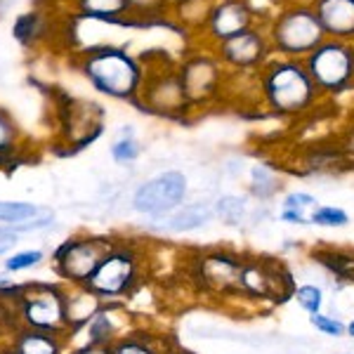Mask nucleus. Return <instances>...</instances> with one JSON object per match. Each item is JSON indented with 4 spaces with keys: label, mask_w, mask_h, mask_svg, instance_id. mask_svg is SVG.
<instances>
[{
    "label": "nucleus",
    "mask_w": 354,
    "mask_h": 354,
    "mask_svg": "<svg viewBox=\"0 0 354 354\" xmlns=\"http://www.w3.org/2000/svg\"><path fill=\"white\" fill-rule=\"evenodd\" d=\"M258 83L270 109L288 116L307 111L319 97V88L302 59L272 57L258 71Z\"/></svg>",
    "instance_id": "1"
},
{
    "label": "nucleus",
    "mask_w": 354,
    "mask_h": 354,
    "mask_svg": "<svg viewBox=\"0 0 354 354\" xmlns=\"http://www.w3.org/2000/svg\"><path fill=\"white\" fill-rule=\"evenodd\" d=\"M267 36L277 57L305 59L326 41L312 0H290L267 19Z\"/></svg>",
    "instance_id": "2"
},
{
    "label": "nucleus",
    "mask_w": 354,
    "mask_h": 354,
    "mask_svg": "<svg viewBox=\"0 0 354 354\" xmlns=\"http://www.w3.org/2000/svg\"><path fill=\"white\" fill-rule=\"evenodd\" d=\"M85 73L97 90L111 97H133L142 81V68L137 62L118 48L90 50Z\"/></svg>",
    "instance_id": "3"
},
{
    "label": "nucleus",
    "mask_w": 354,
    "mask_h": 354,
    "mask_svg": "<svg viewBox=\"0 0 354 354\" xmlns=\"http://www.w3.org/2000/svg\"><path fill=\"white\" fill-rule=\"evenodd\" d=\"M302 62L319 93H342L354 85V43L326 38Z\"/></svg>",
    "instance_id": "4"
},
{
    "label": "nucleus",
    "mask_w": 354,
    "mask_h": 354,
    "mask_svg": "<svg viewBox=\"0 0 354 354\" xmlns=\"http://www.w3.org/2000/svg\"><path fill=\"white\" fill-rule=\"evenodd\" d=\"M213 50H215V55H218V59L222 62V66L232 68V71H241V73L260 71L274 55L270 36H267V24H258V26L248 28V31L220 43L218 48H213Z\"/></svg>",
    "instance_id": "5"
},
{
    "label": "nucleus",
    "mask_w": 354,
    "mask_h": 354,
    "mask_svg": "<svg viewBox=\"0 0 354 354\" xmlns=\"http://www.w3.org/2000/svg\"><path fill=\"white\" fill-rule=\"evenodd\" d=\"M258 24H267V21L260 19L258 12L250 8L248 0H218L203 31L208 43L213 48H218L220 43L230 41V38Z\"/></svg>",
    "instance_id": "6"
},
{
    "label": "nucleus",
    "mask_w": 354,
    "mask_h": 354,
    "mask_svg": "<svg viewBox=\"0 0 354 354\" xmlns=\"http://www.w3.org/2000/svg\"><path fill=\"white\" fill-rule=\"evenodd\" d=\"M180 81L189 102L208 100V97H213L222 88L225 66H222V62L218 59V55L196 53L182 64Z\"/></svg>",
    "instance_id": "7"
},
{
    "label": "nucleus",
    "mask_w": 354,
    "mask_h": 354,
    "mask_svg": "<svg viewBox=\"0 0 354 354\" xmlns=\"http://www.w3.org/2000/svg\"><path fill=\"white\" fill-rule=\"evenodd\" d=\"M185 192H187V180L182 173H163L153 180L145 182L140 189L135 192V210L140 213H147V215H163L168 210L177 208V203L185 198Z\"/></svg>",
    "instance_id": "8"
},
{
    "label": "nucleus",
    "mask_w": 354,
    "mask_h": 354,
    "mask_svg": "<svg viewBox=\"0 0 354 354\" xmlns=\"http://www.w3.org/2000/svg\"><path fill=\"white\" fill-rule=\"evenodd\" d=\"M326 38L354 43V0H312Z\"/></svg>",
    "instance_id": "9"
},
{
    "label": "nucleus",
    "mask_w": 354,
    "mask_h": 354,
    "mask_svg": "<svg viewBox=\"0 0 354 354\" xmlns=\"http://www.w3.org/2000/svg\"><path fill=\"white\" fill-rule=\"evenodd\" d=\"M102 250L97 243L83 241V243H68L59 253V265L62 272L71 279H90L97 272V267L102 265Z\"/></svg>",
    "instance_id": "10"
},
{
    "label": "nucleus",
    "mask_w": 354,
    "mask_h": 354,
    "mask_svg": "<svg viewBox=\"0 0 354 354\" xmlns=\"http://www.w3.org/2000/svg\"><path fill=\"white\" fill-rule=\"evenodd\" d=\"M130 277H133V260L125 253H113L102 260L97 272L90 277V286L100 293H118L128 286Z\"/></svg>",
    "instance_id": "11"
},
{
    "label": "nucleus",
    "mask_w": 354,
    "mask_h": 354,
    "mask_svg": "<svg viewBox=\"0 0 354 354\" xmlns=\"http://www.w3.org/2000/svg\"><path fill=\"white\" fill-rule=\"evenodd\" d=\"M24 317L28 324H33L38 328H55L64 319V307H62V300L53 290H43V293L26 300Z\"/></svg>",
    "instance_id": "12"
},
{
    "label": "nucleus",
    "mask_w": 354,
    "mask_h": 354,
    "mask_svg": "<svg viewBox=\"0 0 354 354\" xmlns=\"http://www.w3.org/2000/svg\"><path fill=\"white\" fill-rule=\"evenodd\" d=\"M81 10L85 17L95 19H118L133 12L128 0H81Z\"/></svg>",
    "instance_id": "13"
},
{
    "label": "nucleus",
    "mask_w": 354,
    "mask_h": 354,
    "mask_svg": "<svg viewBox=\"0 0 354 354\" xmlns=\"http://www.w3.org/2000/svg\"><path fill=\"white\" fill-rule=\"evenodd\" d=\"M210 218H213V213H210V208H205V205H201V203L187 205V208L177 210L173 218L168 220V230L189 232V230H196V227H201L203 222H208Z\"/></svg>",
    "instance_id": "14"
},
{
    "label": "nucleus",
    "mask_w": 354,
    "mask_h": 354,
    "mask_svg": "<svg viewBox=\"0 0 354 354\" xmlns=\"http://www.w3.org/2000/svg\"><path fill=\"white\" fill-rule=\"evenodd\" d=\"M250 189L260 198H267L277 192V180H274V173L267 165H253V170H250Z\"/></svg>",
    "instance_id": "15"
},
{
    "label": "nucleus",
    "mask_w": 354,
    "mask_h": 354,
    "mask_svg": "<svg viewBox=\"0 0 354 354\" xmlns=\"http://www.w3.org/2000/svg\"><path fill=\"white\" fill-rule=\"evenodd\" d=\"M43 210H38L31 203H15V201H0V220L3 222H24L31 220L36 215H41Z\"/></svg>",
    "instance_id": "16"
},
{
    "label": "nucleus",
    "mask_w": 354,
    "mask_h": 354,
    "mask_svg": "<svg viewBox=\"0 0 354 354\" xmlns=\"http://www.w3.org/2000/svg\"><path fill=\"white\" fill-rule=\"evenodd\" d=\"M19 354H57V345L45 335L28 333L19 340Z\"/></svg>",
    "instance_id": "17"
},
{
    "label": "nucleus",
    "mask_w": 354,
    "mask_h": 354,
    "mask_svg": "<svg viewBox=\"0 0 354 354\" xmlns=\"http://www.w3.org/2000/svg\"><path fill=\"white\" fill-rule=\"evenodd\" d=\"M347 213L340 208H328V205H324V208H317L314 213L310 215V222L314 225H322V227H342L347 225Z\"/></svg>",
    "instance_id": "18"
},
{
    "label": "nucleus",
    "mask_w": 354,
    "mask_h": 354,
    "mask_svg": "<svg viewBox=\"0 0 354 354\" xmlns=\"http://www.w3.org/2000/svg\"><path fill=\"white\" fill-rule=\"evenodd\" d=\"M218 213L222 215V220L230 222V225H239L245 215V205L241 198H236V196H222L218 201Z\"/></svg>",
    "instance_id": "19"
},
{
    "label": "nucleus",
    "mask_w": 354,
    "mask_h": 354,
    "mask_svg": "<svg viewBox=\"0 0 354 354\" xmlns=\"http://www.w3.org/2000/svg\"><path fill=\"white\" fill-rule=\"evenodd\" d=\"M137 153H140V147H137L133 133H125L121 140L116 142V145L111 147V156L116 158L118 163H128V161H135Z\"/></svg>",
    "instance_id": "20"
},
{
    "label": "nucleus",
    "mask_w": 354,
    "mask_h": 354,
    "mask_svg": "<svg viewBox=\"0 0 354 354\" xmlns=\"http://www.w3.org/2000/svg\"><path fill=\"white\" fill-rule=\"evenodd\" d=\"M295 298H298V302L310 314H319V307H322V290H319L317 286H302V288H298Z\"/></svg>",
    "instance_id": "21"
},
{
    "label": "nucleus",
    "mask_w": 354,
    "mask_h": 354,
    "mask_svg": "<svg viewBox=\"0 0 354 354\" xmlns=\"http://www.w3.org/2000/svg\"><path fill=\"white\" fill-rule=\"evenodd\" d=\"M130 10L137 15H161L168 8V0H128Z\"/></svg>",
    "instance_id": "22"
},
{
    "label": "nucleus",
    "mask_w": 354,
    "mask_h": 354,
    "mask_svg": "<svg viewBox=\"0 0 354 354\" xmlns=\"http://www.w3.org/2000/svg\"><path fill=\"white\" fill-rule=\"evenodd\" d=\"M317 205V198L310 196V194H288L286 201H283V210H295V213H302L305 215L307 208Z\"/></svg>",
    "instance_id": "23"
},
{
    "label": "nucleus",
    "mask_w": 354,
    "mask_h": 354,
    "mask_svg": "<svg viewBox=\"0 0 354 354\" xmlns=\"http://www.w3.org/2000/svg\"><path fill=\"white\" fill-rule=\"evenodd\" d=\"M310 324L314 328L324 330L326 335H342V330H345L340 322H335V319H330V317H324V314H312Z\"/></svg>",
    "instance_id": "24"
},
{
    "label": "nucleus",
    "mask_w": 354,
    "mask_h": 354,
    "mask_svg": "<svg viewBox=\"0 0 354 354\" xmlns=\"http://www.w3.org/2000/svg\"><path fill=\"white\" fill-rule=\"evenodd\" d=\"M43 258V253H38V250H28V253H19V255H15L12 260L8 262V270H24V267H31V265H36L38 260Z\"/></svg>",
    "instance_id": "25"
},
{
    "label": "nucleus",
    "mask_w": 354,
    "mask_h": 354,
    "mask_svg": "<svg viewBox=\"0 0 354 354\" xmlns=\"http://www.w3.org/2000/svg\"><path fill=\"white\" fill-rule=\"evenodd\" d=\"M10 142H12V125L5 121V116H0V149H5Z\"/></svg>",
    "instance_id": "26"
},
{
    "label": "nucleus",
    "mask_w": 354,
    "mask_h": 354,
    "mask_svg": "<svg viewBox=\"0 0 354 354\" xmlns=\"http://www.w3.org/2000/svg\"><path fill=\"white\" fill-rule=\"evenodd\" d=\"M116 354H151V352L145 345H140V342H123L116 350Z\"/></svg>",
    "instance_id": "27"
},
{
    "label": "nucleus",
    "mask_w": 354,
    "mask_h": 354,
    "mask_svg": "<svg viewBox=\"0 0 354 354\" xmlns=\"http://www.w3.org/2000/svg\"><path fill=\"white\" fill-rule=\"evenodd\" d=\"M281 220H286V222H298V225H307V222H310V218H307V215L295 213V210H283V213H281Z\"/></svg>",
    "instance_id": "28"
},
{
    "label": "nucleus",
    "mask_w": 354,
    "mask_h": 354,
    "mask_svg": "<svg viewBox=\"0 0 354 354\" xmlns=\"http://www.w3.org/2000/svg\"><path fill=\"white\" fill-rule=\"evenodd\" d=\"M17 243V236L10 232H0V253H5V250H10L12 245Z\"/></svg>",
    "instance_id": "29"
},
{
    "label": "nucleus",
    "mask_w": 354,
    "mask_h": 354,
    "mask_svg": "<svg viewBox=\"0 0 354 354\" xmlns=\"http://www.w3.org/2000/svg\"><path fill=\"white\" fill-rule=\"evenodd\" d=\"M78 354H109V352L100 350V347H88V350H83V352H78Z\"/></svg>",
    "instance_id": "30"
},
{
    "label": "nucleus",
    "mask_w": 354,
    "mask_h": 354,
    "mask_svg": "<svg viewBox=\"0 0 354 354\" xmlns=\"http://www.w3.org/2000/svg\"><path fill=\"white\" fill-rule=\"evenodd\" d=\"M168 3H173V5H180V3H185V0H168Z\"/></svg>",
    "instance_id": "31"
},
{
    "label": "nucleus",
    "mask_w": 354,
    "mask_h": 354,
    "mask_svg": "<svg viewBox=\"0 0 354 354\" xmlns=\"http://www.w3.org/2000/svg\"><path fill=\"white\" fill-rule=\"evenodd\" d=\"M347 330H350V335H354V322L350 324V328H347Z\"/></svg>",
    "instance_id": "32"
}]
</instances>
